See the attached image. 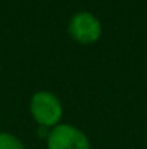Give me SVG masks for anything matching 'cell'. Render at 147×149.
<instances>
[{"instance_id":"277c9868","label":"cell","mask_w":147,"mask_h":149,"mask_svg":"<svg viewBox=\"0 0 147 149\" xmlns=\"http://www.w3.org/2000/svg\"><path fill=\"white\" fill-rule=\"evenodd\" d=\"M0 149H25V145L17 136L0 132Z\"/></svg>"},{"instance_id":"7a4b0ae2","label":"cell","mask_w":147,"mask_h":149,"mask_svg":"<svg viewBox=\"0 0 147 149\" xmlns=\"http://www.w3.org/2000/svg\"><path fill=\"white\" fill-rule=\"evenodd\" d=\"M68 32L79 44H94L102 33V26L95 15L90 12H78L71 17Z\"/></svg>"},{"instance_id":"3957f363","label":"cell","mask_w":147,"mask_h":149,"mask_svg":"<svg viewBox=\"0 0 147 149\" xmlns=\"http://www.w3.org/2000/svg\"><path fill=\"white\" fill-rule=\"evenodd\" d=\"M48 149H90V141L81 129L62 123L49 132Z\"/></svg>"},{"instance_id":"6da1fadb","label":"cell","mask_w":147,"mask_h":149,"mask_svg":"<svg viewBox=\"0 0 147 149\" xmlns=\"http://www.w3.org/2000/svg\"><path fill=\"white\" fill-rule=\"evenodd\" d=\"M30 113L35 122L43 127H55L62 119V104L59 99L50 91H38L30 99Z\"/></svg>"}]
</instances>
